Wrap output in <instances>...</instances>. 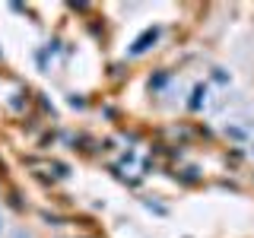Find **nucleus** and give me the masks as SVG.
Returning <instances> with one entry per match:
<instances>
[{
  "instance_id": "nucleus-1",
  "label": "nucleus",
  "mask_w": 254,
  "mask_h": 238,
  "mask_svg": "<svg viewBox=\"0 0 254 238\" xmlns=\"http://www.w3.org/2000/svg\"><path fill=\"white\" fill-rule=\"evenodd\" d=\"M156 35H159V29H149V32H146V35H143V38H140V42H137V45H133V48H130V51H133V54H140V51H146V48H149V42H156Z\"/></svg>"
},
{
  "instance_id": "nucleus-2",
  "label": "nucleus",
  "mask_w": 254,
  "mask_h": 238,
  "mask_svg": "<svg viewBox=\"0 0 254 238\" xmlns=\"http://www.w3.org/2000/svg\"><path fill=\"white\" fill-rule=\"evenodd\" d=\"M0 229H3V222H0Z\"/></svg>"
}]
</instances>
